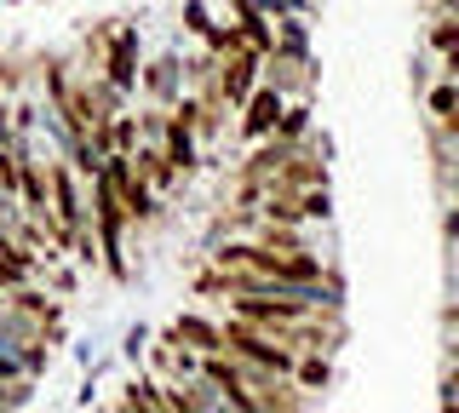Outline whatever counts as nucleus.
<instances>
[{"label":"nucleus","instance_id":"1","mask_svg":"<svg viewBox=\"0 0 459 413\" xmlns=\"http://www.w3.org/2000/svg\"><path fill=\"white\" fill-rule=\"evenodd\" d=\"M276 109H281L276 92H258V104H253V116H247V133H264V126L276 121Z\"/></svg>","mask_w":459,"mask_h":413},{"label":"nucleus","instance_id":"2","mask_svg":"<svg viewBox=\"0 0 459 413\" xmlns=\"http://www.w3.org/2000/svg\"><path fill=\"white\" fill-rule=\"evenodd\" d=\"M109 75L121 81V87L133 81V40H121V47H115V64H109Z\"/></svg>","mask_w":459,"mask_h":413},{"label":"nucleus","instance_id":"3","mask_svg":"<svg viewBox=\"0 0 459 413\" xmlns=\"http://www.w3.org/2000/svg\"><path fill=\"white\" fill-rule=\"evenodd\" d=\"M224 92H230V98H241V92H247V64H230V75H224Z\"/></svg>","mask_w":459,"mask_h":413},{"label":"nucleus","instance_id":"4","mask_svg":"<svg viewBox=\"0 0 459 413\" xmlns=\"http://www.w3.org/2000/svg\"><path fill=\"white\" fill-rule=\"evenodd\" d=\"M184 339H195L201 350H219V345H212V327H201V322H184Z\"/></svg>","mask_w":459,"mask_h":413}]
</instances>
